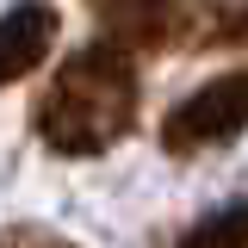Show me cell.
Instances as JSON below:
<instances>
[{"label": "cell", "mask_w": 248, "mask_h": 248, "mask_svg": "<svg viewBox=\"0 0 248 248\" xmlns=\"http://www.w3.org/2000/svg\"><path fill=\"white\" fill-rule=\"evenodd\" d=\"M143 112V81H137V56L93 37L75 56H62V68L50 75V87L31 106V130L44 137V149L56 155H106L137 130Z\"/></svg>", "instance_id": "6da1fadb"}, {"label": "cell", "mask_w": 248, "mask_h": 248, "mask_svg": "<svg viewBox=\"0 0 248 248\" xmlns=\"http://www.w3.org/2000/svg\"><path fill=\"white\" fill-rule=\"evenodd\" d=\"M87 6H93L99 37L130 56L205 50L223 37V19L236 13V0H87Z\"/></svg>", "instance_id": "7a4b0ae2"}, {"label": "cell", "mask_w": 248, "mask_h": 248, "mask_svg": "<svg viewBox=\"0 0 248 248\" xmlns=\"http://www.w3.org/2000/svg\"><path fill=\"white\" fill-rule=\"evenodd\" d=\"M248 130V68H230V75H211L205 87H192L161 118V149L168 155H205L223 149Z\"/></svg>", "instance_id": "3957f363"}, {"label": "cell", "mask_w": 248, "mask_h": 248, "mask_svg": "<svg viewBox=\"0 0 248 248\" xmlns=\"http://www.w3.org/2000/svg\"><path fill=\"white\" fill-rule=\"evenodd\" d=\"M56 37H62V13L50 0H19V6H6V13H0V87L25 81L31 68L56 50Z\"/></svg>", "instance_id": "277c9868"}, {"label": "cell", "mask_w": 248, "mask_h": 248, "mask_svg": "<svg viewBox=\"0 0 248 248\" xmlns=\"http://www.w3.org/2000/svg\"><path fill=\"white\" fill-rule=\"evenodd\" d=\"M168 248H248V199H230V205L205 211L199 223H186Z\"/></svg>", "instance_id": "5b68a950"}, {"label": "cell", "mask_w": 248, "mask_h": 248, "mask_svg": "<svg viewBox=\"0 0 248 248\" xmlns=\"http://www.w3.org/2000/svg\"><path fill=\"white\" fill-rule=\"evenodd\" d=\"M0 248H75V242H62L50 230H31V223H13V230H0Z\"/></svg>", "instance_id": "8992f818"}, {"label": "cell", "mask_w": 248, "mask_h": 248, "mask_svg": "<svg viewBox=\"0 0 248 248\" xmlns=\"http://www.w3.org/2000/svg\"><path fill=\"white\" fill-rule=\"evenodd\" d=\"M217 44H248V0L223 19V37H217Z\"/></svg>", "instance_id": "52a82bcc"}]
</instances>
